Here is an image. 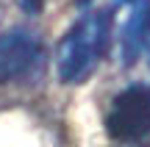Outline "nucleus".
<instances>
[{"label":"nucleus","mask_w":150,"mask_h":147,"mask_svg":"<svg viewBox=\"0 0 150 147\" xmlns=\"http://www.w3.org/2000/svg\"><path fill=\"white\" fill-rule=\"evenodd\" d=\"M81 3H89V0H81Z\"/></svg>","instance_id":"6"},{"label":"nucleus","mask_w":150,"mask_h":147,"mask_svg":"<svg viewBox=\"0 0 150 147\" xmlns=\"http://www.w3.org/2000/svg\"><path fill=\"white\" fill-rule=\"evenodd\" d=\"M45 50L31 31L0 33V83H25L42 72Z\"/></svg>","instance_id":"3"},{"label":"nucleus","mask_w":150,"mask_h":147,"mask_svg":"<svg viewBox=\"0 0 150 147\" xmlns=\"http://www.w3.org/2000/svg\"><path fill=\"white\" fill-rule=\"evenodd\" d=\"M106 131L120 142H139L150 136V86L136 83L117 92L106 114Z\"/></svg>","instance_id":"2"},{"label":"nucleus","mask_w":150,"mask_h":147,"mask_svg":"<svg viewBox=\"0 0 150 147\" xmlns=\"http://www.w3.org/2000/svg\"><path fill=\"white\" fill-rule=\"evenodd\" d=\"M111 31V17L106 11H89L64 33L56 50V72L64 83H81L95 72Z\"/></svg>","instance_id":"1"},{"label":"nucleus","mask_w":150,"mask_h":147,"mask_svg":"<svg viewBox=\"0 0 150 147\" xmlns=\"http://www.w3.org/2000/svg\"><path fill=\"white\" fill-rule=\"evenodd\" d=\"M22 8H25L28 14H36V11L42 8V0H22Z\"/></svg>","instance_id":"5"},{"label":"nucleus","mask_w":150,"mask_h":147,"mask_svg":"<svg viewBox=\"0 0 150 147\" xmlns=\"http://www.w3.org/2000/svg\"><path fill=\"white\" fill-rule=\"evenodd\" d=\"M147 36H150V0H122V17L114 25L120 61L134 64Z\"/></svg>","instance_id":"4"}]
</instances>
